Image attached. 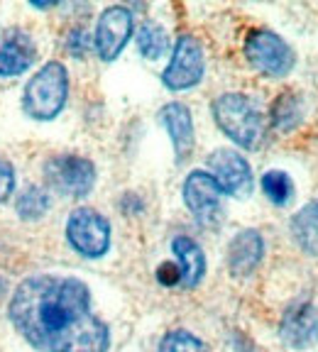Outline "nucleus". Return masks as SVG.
I'll use <instances>...</instances> for the list:
<instances>
[{
  "mask_svg": "<svg viewBox=\"0 0 318 352\" xmlns=\"http://www.w3.org/2000/svg\"><path fill=\"white\" fill-rule=\"evenodd\" d=\"M15 330L37 352H108L110 330L91 306L86 281L34 274L20 281L8 306Z\"/></svg>",
  "mask_w": 318,
  "mask_h": 352,
  "instance_id": "f257e3e1",
  "label": "nucleus"
},
{
  "mask_svg": "<svg viewBox=\"0 0 318 352\" xmlns=\"http://www.w3.org/2000/svg\"><path fill=\"white\" fill-rule=\"evenodd\" d=\"M213 120L225 138L237 147L255 149L264 135V118L259 105L245 94H223L213 100Z\"/></svg>",
  "mask_w": 318,
  "mask_h": 352,
  "instance_id": "f03ea898",
  "label": "nucleus"
},
{
  "mask_svg": "<svg viewBox=\"0 0 318 352\" xmlns=\"http://www.w3.org/2000/svg\"><path fill=\"white\" fill-rule=\"evenodd\" d=\"M69 98V72L61 61H47L22 91V110L37 122H50L59 116Z\"/></svg>",
  "mask_w": 318,
  "mask_h": 352,
  "instance_id": "7ed1b4c3",
  "label": "nucleus"
},
{
  "mask_svg": "<svg viewBox=\"0 0 318 352\" xmlns=\"http://www.w3.org/2000/svg\"><path fill=\"white\" fill-rule=\"evenodd\" d=\"M44 182L59 196L83 198L96 186V166L78 154H56L44 162Z\"/></svg>",
  "mask_w": 318,
  "mask_h": 352,
  "instance_id": "20e7f679",
  "label": "nucleus"
},
{
  "mask_svg": "<svg viewBox=\"0 0 318 352\" xmlns=\"http://www.w3.org/2000/svg\"><path fill=\"white\" fill-rule=\"evenodd\" d=\"M245 56L253 69L267 78H284L294 69L291 47L269 30H253L245 39Z\"/></svg>",
  "mask_w": 318,
  "mask_h": 352,
  "instance_id": "39448f33",
  "label": "nucleus"
},
{
  "mask_svg": "<svg viewBox=\"0 0 318 352\" xmlns=\"http://www.w3.org/2000/svg\"><path fill=\"white\" fill-rule=\"evenodd\" d=\"M66 240L81 257L98 259L110 250V223L94 208H76L66 220Z\"/></svg>",
  "mask_w": 318,
  "mask_h": 352,
  "instance_id": "423d86ee",
  "label": "nucleus"
},
{
  "mask_svg": "<svg viewBox=\"0 0 318 352\" xmlns=\"http://www.w3.org/2000/svg\"><path fill=\"white\" fill-rule=\"evenodd\" d=\"M206 74V59H203V47L191 34H181L174 44L169 66L162 74V83L169 91H189L198 86Z\"/></svg>",
  "mask_w": 318,
  "mask_h": 352,
  "instance_id": "0eeeda50",
  "label": "nucleus"
},
{
  "mask_svg": "<svg viewBox=\"0 0 318 352\" xmlns=\"http://www.w3.org/2000/svg\"><path fill=\"white\" fill-rule=\"evenodd\" d=\"M135 30V17L125 6H110L100 12L98 25H96L94 47L96 54L103 61H116L120 52L127 47Z\"/></svg>",
  "mask_w": 318,
  "mask_h": 352,
  "instance_id": "6e6552de",
  "label": "nucleus"
},
{
  "mask_svg": "<svg viewBox=\"0 0 318 352\" xmlns=\"http://www.w3.org/2000/svg\"><path fill=\"white\" fill-rule=\"evenodd\" d=\"M209 169L220 191L233 198H247L253 193V169L242 154L233 149H215L209 157Z\"/></svg>",
  "mask_w": 318,
  "mask_h": 352,
  "instance_id": "1a4fd4ad",
  "label": "nucleus"
},
{
  "mask_svg": "<svg viewBox=\"0 0 318 352\" xmlns=\"http://www.w3.org/2000/svg\"><path fill=\"white\" fill-rule=\"evenodd\" d=\"M34 59H37V44L32 34L20 28H8L0 32V78L28 74Z\"/></svg>",
  "mask_w": 318,
  "mask_h": 352,
  "instance_id": "9d476101",
  "label": "nucleus"
},
{
  "mask_svg": "<svg viewBox=\"0 0 318 352\" xmlns=\"http://www.w3.org/2000/svg\"><path fill=\"white\" fill-rule=\"evenodd\" d=\"M279 336L284 345L294 350H308L318 345V308L308 301H299L282 316Z\"/></svg>",
  "mask_w": 318,
  "mask_h": 352,
  "instance_id": "9b49d317",
  "label": "nucleus"
},
{
  "mask_svg": "<svg viewBox=\"0 0 318 352\" xmlns=\"http://www.w3.org/2000/svg\"><path fill=\"white\" fill-rule=\"evenodd\" d=\"M181 196H184V204L187 208L196 215L198 220H211L220 213V198H223V191H220L218 182L213 179L211 171H191L184 182V188H181Z\"/></svg>",
  "mask_w": 318,
  "mask_h": 352,
  "instance_id": "f8f14e48",
  "label": "nucleus"
},
{
  "mask_svg": "<svg viewBox=\"0 0 318 352\" xmlns=\"http://www.w3.org/2000/svg\"><path fill=\"white\" fill-rule=\"evenodd\" d=\"M159 122L165 125L167 135L171 140V147H174L176 162L184 164V162L191 157L193 152V118L191 110L184 103L174 100V103H167L165 108L159 110Z\"/></svg>",
  "mask_w": 318,
  "mask_h": 352,
  "instance_id": "ddd939ff",
  "label": "nucleus"
},
{
  "mask_svg": "<svg viewBox=\"0 0 318 352\" xmlns=\"http://www.w3.org/2000/svg\"><path fill=\"white\" fill-rule=\"evenodd\" d=\"M264 257V240L257 230H240L228 245V270L233 276H247Z\"/></svg>",
  "mask_w": 318,
  "mask_h": 352,
  "instance_id": "4468645a",
  "label": "nucleus"
},
{
  "mask_svg": "<svg viewBox=\"0 0 318 352\" xmlns=\"http://www.w3.org/2000/svg\"><path fill=\"white\" fill-rule=\"evenodd\" d=\"M171 252H174L176 264L181 270V286L193 289L201 284L203 274H206V254H203L201 245L191 237L179 235L171 240Z\"/></svg>",
  "mask_w": 318,
  "mask_h": 352,
  "instance_id": "2eb2a0df",
  "label": "nucleus"
},
{
  "mask_svg": "<svg viewBox=\"0 0 318 352\" xmlns=\"http://www.w3.org/2000/svg\"><path fill=\"white\" fill-rule=\"evenodd\" d=\"M291 235L299 242V248L311 257H318V208L308 204L291 218Z\"/></svg>",
  "mask_w": 318,
  "mask_h": 352,
  "instance_id": "dca6fc26",
  "label": "nucleus"
},
{
  "mask_svg": "<svg viewBox=\"0 0 318 352\" xmlns=\"http://www.w3.org/2000/svg\"><path fill=\"white\" fill-rule=\"evenodd\" d=\"M52 208L50 191L42 186H28L22 188L15 198V210L22 220H39Z\"/></svg>",
  "mask_w": 318,
  "mask_h": 352,
  "instance_id": "f3484780",
  "label": "nucleus"
},
{
  "mask_svg": "<svg viewBox=\"0 0 318 352\" xmlns=\"http://www.w3.org/2000/svg\"><path fill=\"white\" fill-rule=\"evenodd\" d=\"M138 50L145 59L157 61L169 50V34L159 22H145L138 30Z\"/></svg>",
  "mask_w": 318,
  "mask_h": 352,
  "instance_id": "a211bd4d",
  "label": "nucleus"
},
{
  "mask_svg": "<svg viewBox=\"0 0 318 352\" xmlns=\"http://www.w3.org/2000/svg\"><path fill=\"white\" fill-rule=\"evenodd\" d=\"M301 122V103L297 96L284 94L272 105V125L279 132H289Z\"/></svg>",
  "mask_w": 318,
  "mask_h": 352,
  "instance_id": "6ab92c4d",
  "label": "nucleus"
},
{
  "mask_svg": "<svg viewBox=\"0 0 318 352\" xmlns=\"http://www.w3.org/2000/svg\"><path fill=\"white\" fill-rule=\"evenodd\" d=\"M262 191L275 206H286L294 198V184L284 171H267L262 176Z\"/></svg>",
  "mask_w": 318,
  "mask_h": 352,
  "instance_id": "aec40b11",
  "label": "nucleus"
},
{
  "mask_svg": "<svg viewBox=\"0 0 318 352\" xmlns=\"http://www.w3.org/2000/svg\"><path fill=\"white\" fill-rule=\"evenodd\" d=\"M157 352H206V345L189 330H171L162 338Z\"/></svg>",
  "mask_w": 318,
  "mask_h": 352,
  "instance_id": "412c9836",
  "label": "nucleus"
},
{
  "mask_svg": "<svg viewBox=\"0 0 318 352\" xmlns=\"http://www.w3.org/2000/svg\"><path fill=\"white\" fill-rule=\"evenodd\" d=\"M91 47H94V37H91L83 28H74L72 32H69V39H66V50H69V54H74L76 59H83Z\"/></svg>",
  "mask_w": 318,
  "mask_h": 352,
  "instance_id": "4be33fe9",
  "label": "nucleus"
},
{
  "mask_svg": "<svg viewBox=\"0 0 318 352\" xmlns=\"http://www.w3.org/2000/svg\"><path fill=\"white\" fill-rule=\"evenodd\" d=\"M15 166L0 157V204H6L15 191Z\"/></svg>",
  "mask_w": 318,
  "mask_h": 352,
  "instance_id": "5701e85b",
  "label": "nucleus"
},
{
  "mask_svg": "<svg viewBox=\"0 0 318 352\" xmlns=\"http://www.w3.org/2000/svg\"><path fill=\"white\" fill-rule=\"evenodd\" d=\"M157 281L162 286H181V270L176 262H165L157 267Z\"/></svg>",
  "mask_w": 318,
  "mask_h": 352,
  "instance_id": "b1692460",
  "label": "nucleus"
},
{
  "mask_svg": "<svg viewBox=\"0 0 318 352\" xmlns=\"http://www.w3.org/2000/svg\"><path fill=\"white\" fill-rule=\"evenodd\" d=\"M313 204H316V208H318V201H313Z\"/></svg>",
  "mask_w": 318,
  "mask_h": 352,
  "instance_id": "393cba45",
  "label": "nucleus"
}]
</instances>
